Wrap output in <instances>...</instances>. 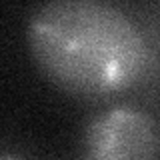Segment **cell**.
I'll return each mask as SVG.
<instances>
[{"label": "cell", "instance_id": "1", "mask_svg": "<svg viewBox=\"0 0 160 160\" xmlns=\"http://www.w3.org/2000/svg\"><path fill=\"white\" fill-rule=\"evenodd\" d=\"M28 46L54 86L74 96H110L134 88L156 68L146 32L114 4L54 0L28 20Z\"/></svg>", "mask_w": 160, "mask_h": 160}, {"label": "cell", "instance_id": "3", "mask_svg": "<svg viewBox=\"0 0 160 160\" xmlns=\"http://www.w3.org/2000/svg\"><path fill=\"white\" fill-rule=\"evenodd\" d=\"M2 160H14V158H2Z\"/></svg>", "mask_w": 160, "mask_h": 160}, {"label": "cell", "instance_id": "2", "mask_svg": "<svg viewBox=\"0 0 160 160\" xmlns=\"http://www.w3.org/2000/svg\"><path fill=\"white\" fill-rule=\"evenodd\" d=\"M158 124L148 112L114 106L90 120L82 160H158Z\"/></svg>", "mask_w": 160, "mask_h": 160}]
</instances>
